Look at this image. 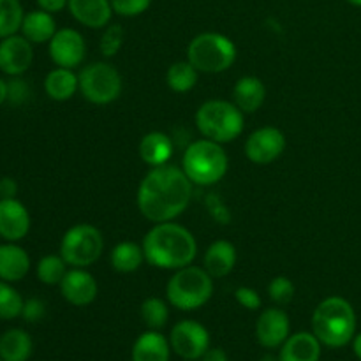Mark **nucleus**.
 Segmentation results:
<instances>
[{
  "mask_svg": "<svg viewBox=\"0 0 361 361\" xmlns=\"http://www.w3.org/2000/svg\"><path fill=\"white\" fill-rule=\"evenodd\" d=\"M192 185L189 176L178 166H155L137 187V208L145 219L155 224L175 221L189 207Z\"/></svg>",
  "mask_w": 361,
  "mask_h": 361,
  "instance_id": "1",
  "label": "nucleus"
},
{
  "mask_svg": "<svg viewBox=\"0 0 361 361\" xmlns=\"http://www.w3.org/2000/svg\"><path fill=\"white\" fill-rule=\"evenodd\" d=\"M145 261L159 270H180L194 263L197 242L192 233L176 222H159L145 235Z\"/></svg>",
  "mask_w": 361,
  "mask_h": 361,
  "instance_id": "2",
  "label": "nucleus"
},
{
  "mask_svg": "<svg viewBox=\"0 0 361 361\" xmlns=\"http://www.w3.org/2000/svg\"><path fill=\"white\" fill-rule=\"evenodd\" d=\"M312 334L326 348L351 344L356 335V312L342 296H328L312 314Z\"/></svg>",
  "mask_w": 361,
  "mask_h": 361,
  "instance_id": "3",
  "label": "nucleus"
},
{
  "mask_svg": "<svg viewBox=\"0 0 361 361\" xmlns=\"http://www.w3.org/2000/svg\"><path fill=\"white\" fill-rule=\"evenodd\" d=\"M228 168L229 159L222 145L207 137L192 141L183 152L182 169L194 185H215L224 178Z\"/></svg>",
  "mask_w": 361,
  "mask_h": 361,
  "instance_id": "4",
  "label": "nucleus"
},
{
  "mask_svg": "<svg viewBox=\"0 0 361 361\" xmlns=\"http://www.w3.org/2000/svg\"><path fill=\"white\" fill-rule=\"evenodd\" d=\"M214 295V277L203 267L189 264L175 270L166 284V298L175 309L190 312L207 305Z\"/></svg>",
  "mask_w": 361,
  "mask_h": 361,
  "instance_id": "5",
  "label": "nucleus"
},
{
  "mask_svg": "<svg viewBox=\"0 0 361 361\" xmlns=\"http://www.w3.org/2000/svg\"><path fill=\"white\" fill-rule=\"evenodd\" d=\"M196 127L207 140L226 145L235 141L243 133L245 118L235 102L210 99L197 108Z\"/></svg>",
  "mask_w": 361,
  "mask_h": 361,
  "instance_id": "6",
  "label": "nucleus"
},
{
  "mask_svg": "<svg viewBox=\"0 0 361 361\" xmlns=\"http://www.w3.org/2000/svg\"><path fill=\"white\" fill-rule=\"evenodd\" d=\"M236 55L235 42L219 32H203L187 46V60L204 74L224 73L235 63Z\"/></svg>",
  "mask_w": 361,
  "mask_h": 361,
  "instance_id": "7",
  "label": "nucleus"
},
{
  "mask_svg": "<svg viewBox=\"0 0 361 361\" xmlns=\"http://www.w3.org/2000/svg\"><path fill=\"white\" fill-rule=\"evenodd\" d=\"M104 238L92 224H76L66 231L60 242V256L71 268H88L102 256Z\"/></svg>",
  "mask_w": 361,
  "mask_h": 361,
  "instance_id": "8",
  "label": "nucleus"
},
{
  "mask_svg": "<svg viewBox=\"0 0 361 361\" xmlns=\"http://www.w3.org/2000/svg\"><path fill=\"white\" fill-rule=\"evenodd\" d=\"M78 80H80L81 95L92 104H109V102H115L122 94V76L111 63H88L78 74Z\"/></svg>",
  "mask_w": 361,
  "mask_h": 361,
  "instance_id": "9",
  "label": "nucleus"
},
{
  "mask_svg": "<svg viewBox=\"0 0 361 361\" xmlns=\"http://www.w3.org/2000/svg\"><path fill=\"white\" fill-rule=\"evenodd\" d=\"M169 344L182 360L197 361L210 349V334L197 321L183 319L171 328Z\"/></svg>",
  "mask_w": 361,
  "mask_h": 361,
  "instance_id": "10",
  "label": "nucleus"
},
{
  "mask_svg": "<svg viewBox=\"0 0 361 361\" xmlns=\"http://www.w3.org/2000/svg\"><path fill=\"white\" fill-rule=\"evenodd\" d=\"M243 150L254 164H270L284 154L286 136L277 127H261L247 137Z\"/></svg>",
  "mask_w": 361,
  "mask_h": 361,
  "instance_id": "11",
  "label": "nucleus"
},
{
  "mask_svg": "<svg viewBox=\"0 0 361 361\" xmlns=\"http://www.w3.org/2000/svg\"><path fill=\"white\" fill-rule=\"evenodd\" d=\"M49 44V59L53 60L56 67H67L74 69L80 67L85 60L87 44H85L83 35L74 28H60L53 35Z\"/></svg>",
  "mask_w": 361,
  "mask_h": 361,
  "instance_id": "12",
  "label": "nucleus"
},
{
  "mask_svg": "<svg viewBox=\"0 0 361 361\" xmlns=\"http://www.w3.org/2000/svg\"><path fill=\"white\" fill-rule=\"evenodd\" d=\"M289 317L281 307H270L259 314L256 323V338L264 349H277L291 334Z\"/></svg>",
  "mask_w": 361,
  "mask_h": 361,
  "instance_id": "13",
  "label": "nucleus"
},
{
  "mask_svg": "<svg viewBox=\"0 0 361 361\" xmlns=\"http://www.w3.org/2000/svg\"><path fill=\"white\" fill-rule=\"evenodd\" d=\"M60 293L71 305L87 307L97 298L99 286L87 268H71L60 282Z\"/></svg>",
  "mask_w": 361,
  "mask_h": 361,
  "instance_id": "14",
  "label": "nucleus"
},
{
  "mask_svg": "<svg viewBox=\"0 0 361 361\" xmlns=\"http://www.w3.org/2000/svg\"><path fill=\"white\" fill-rule=\"evenodd\" d=\"M34 62L32 42L23 35H9L0 41V71L9 76H21Z\"/></svg>",
  "mask_w": 361,
  "mask_h": 361,
  "instance_id": "15",
  "label": "nucleus"
},
{
  "mask_svg": "<svg viewBox=\"0 0 361 361\" xmlns=\"http://www.w3.org/2000/svg\"><path fill=\"white\" fill-rule=\"evenodd\" d=\"M30 231V215L23 203L13 200H0V236L7 242H20Z\"/></svg>",
  "mask_w": 361,
  "mask_h": 361,
  "instance_id": "16",
  "label": "nucleus"
},
{
  "mask_svg": "<svg viewBox=\"0 0 361 361\" xmlns=\"http://www.w3.org/2000/svg\"><path fill=\"white\" fill-rule=\"evenodd\" d=\"M69 13L88 28H104L111 21V0H69Z\"/></svg>",
  "mask_w": 361,
  "mask_h": 361,
  "instance_id": "17",
  "label": "nucleus"
},
{
  "mask_svg": "<svg viewBox=\"0 0 361 361\" xmlns=\"http://www.w3.org/2000/svg\"><path fill=\"white\" fill-rule=\"evenodd\" d=\"M321 348L323 344L312 331H298L281 345L279 361H319Z\"/></svg>",
  "mask_w": 361,
  "mask_h": 361,
  "instance_id": "18",
  "label": "nucleus"
},
{
  "mask_svg": "<svg viewBox=\"0 0 361 361\" xmlns=\"http://www.w3.org/2000/svg\"><path fill=\"white\" fill-rule=\"evenodd\" d=\"M171 344L159 330H148L134 341L130 360L133 361H169Z\"/></svg>",
  "mask_w": 361,
  "mask_h": 361,
  "instance_id": "19",
  "label": "nucleus"
},
{
  "mask_svg": "<svg viewBox=\"0 0 361 361\" xmlns=\"http://www.w3.org/2000/svg\"><path fill=\"white\" fill-rule=\"evenodd\" d=\"M137 152H140V157L145 164L155 168V166L168 164L169 159L173 157V152H175V145L166 133L152 130L141 137Z\"/></svg>",
  "mask_w": 361,
  "mask_h": 361,
  "instance_id": "20",
  "label": "nucleus"
},
{
  "mask_svg": "<svg viewBox=\"0 0 361 361\" xmlns=\"http://www.w3.org/2000/svg\"><path fill=\"white\" fill-rule=\"evenodd\" d=\"M236 249L228 240H217L207 249L203 257V268L214 279H224L236 264Z\"/></svg>",
  "mask_w": 361,
  "mask_h": 361,
  "instance_id": "21",
  "label": "nucleus"
},
{
  "mask_svg": "<svg viewBox=\"0 0 361 361\" xmlns=\"http://www.w3.org/2000/svg\"><path fill=\"white\" fill-rule=\"evenodd\" d=\"M267 99V87L257 76H243L233 87V102L243 113H256Z\"/></svg>",
  "mask_w": 361,
  "mask_h": 361,
  "instance_id": "22",
  "label": "nucleus"
},
{
  "mask_svg": "<svg viewBox=\"0 0 361 361\" xmlns=\"http://www.w3.org/2000/svg\"><path fill=\"white\" fill-rule=\"evenodd\" d=\"M28 270H30V257L27 250L14 245L13 242L0 245V281L18 282L25 279Z\"/></svg>",
  "mask_w": 361,
  "mask_h": 361,
  "instance_id": "23",
  "label": "nucleus"
},
{
  "mask_svg": "<svg viewBox=\"0 0 361 361\" xmlns=\"http://www.w3.org/2000/svg\"><path fill=\"white\" fill-rule=\"evenodd\" d=\"M56 34V21L51 13L46 11H32L27 13L21 23V35L27 37L32 44H42V42L51 41Z\"/></svg>",
  "mask_w": 361,
  "mask_h": 361,
  "instance_id": "24",
  "label": "nucleus"
},
{
  "mask_svg": "<svg viewBox=\"0 0 361 361\" xmlns=\"http://www.w3.org/2000/svg\"><path fill=\"white\" fill-rule=\"evenodd\" d=\"M44 90L53 101H69L78 90H80V80L73 69L67 67H56L49 71L44 80Z\"/></svg>",
  "mask_w": 361,
  "mask_h": 361,
  "instance_id": "25",
  "label": "nucleus"
},
{
  "mask_svg": "<svg viewBox=\"0 0 361 361\" xmlns=\"http://www.w3.org/2000/svg\"><path fill=\"white\" fill-rule=\"evenodd\" d=\"M32 351L34 342L25 330L13 328L0 335V358L4 361H28Z\"/></svg>",
  "mask_w": 361,
  "mask_h": 361,
  "instance_id": "26",
  "label": "nucleus"
},
{
  "mask_svg": "<svg viewBox=\"0 0 361 361\" xmlns=\"http://www.w3.org/2000/svg\"><path fill=\"white\" fill-rule=\"evenodd\" d=\"M145 261L143 247L137 245L136 242H120L113 247L109 263L111 268L118 274H133L140 270Z\"/></svg>",
  "mask_w": 361,
  "mask_h": 361,
  "instance_id": "27",
  "label": "nucleus"
},
{
  "mask_svg": "<svg viewBox=\"0 0 361 361\" xmlns=\"http://www.w3.org/2000/svg\"><path fill=\"white\" fill-rule=\"evenodd\" d=\"M197 74H200V71L189 60H180V62H175L168 69L166 83L176 94H185V92H190L196 87Z\"/></svg>",
  "mask_w": 361,
  "mask_h": 361,
  "instance_id": "28",
  "label": "nucleus"
},
{
  "mask_svg": "<svg viewBox=\"0 0 361 361\" xmlns=\"http://www.w3.org/2000/svg\"><path fill=\"white\" fill-rule=\"evenodd\" d=\"M140 316L148 330L161 331L169 319L168 303L162 298H157V296H150V298H147L141 303Z\"/></svg>",
  "mask_w": 361,
  "mask_h": 361,
  "instance_id": "29",
  "label": "nucleus"
},
{
  "mask_svg": "<svg viewBox=\"0 0 361 361\" xmlns=\"http://www.w3.org/2000/svg\"><path fill=\"white\" fill-rule=\"evenodd\" d=\"M69 264L66 263L62 256H55V254H49L39 259L37 268H35V274L37 279L46 286H60L62 279L66 277L67 270H69Z\"/></svg>",
  "mask_w": 361,
  "mask_h": 361,
  "instance_id": "30",
  "label": "nucleus"
},
{
  "mask_svg": "<svg viewBox=\"0 0 361 361\" xmlns=\"http://www.w3.org/2000/svg\"><path fill=\"white\" fill-rule=\"evenodd\" d=\"M23 7L20 0H0V39H6L21 30Z\"/></svg>",
  "mask_w": 361,
  "mask_h": 361,
  "instance_id": "31",
  "label": "nucleus"
},
{
  "mask_svg": "<svg viewBox=\"0 0 361 361\" xmlns=\"http://www.w3.org/2000/svg\"><path fill=\"white\" fill-rule=\"evenodd\" d=\"M23 303L21 295L13 286H9V282L0 281V319L9 321L20 317Z\"/></svg>",
  "mask_w": 361,
  "mask_h": 361,
  "instance_id": "32",
  "label": "nucleus"
},
{
  "mask_svg": "<svg viewBox=\"0 0 361 361\" xmlns=\"http://www.w3.org/2000/svg\"><path fill=\"white\" fill-rule=\"evenodd\" d=\"M123 39H126V30H123L122 25L118 23H109L106 27L104 34H102L101 42H99V48H101V53L109 59V56H115L116 53L122 49Z\"/></svg>",
  "mask_w": 361,
  "mask_h": 361,
  "instance_id": "33",
  "label": "nucleus"
},
{
  "mask_svg": "<svg viewBox=\"0 0 361 361\" xmlns=\"http://www.w3.org/2000/svg\"><path fill=\"white\" fill-rule=\"evenodd\" d=\"M295 293H296L295 284H293L291 279L284 277V275L275 277L274 281L268 284V296H270L271 302L277 303L279 307L291 303L293 298H295Z\"/></svg>",
  "mask_w": 361,
  "mask_h": 361,
  "instance_id": "34",
  "label": "nucleus"
},
{
  "mask_svg": "<svg viewBox=\"0 0 361 361\" xmlns=\"http://www.w3.org/2000/svg\"><path fill=\"white\" fill-rule=\"evenodd\" d=\"M150 4L152 0H111L113 13L126 18L140 16L150 7Z\"/></svg>",
  "mask_w": 361,
  "mask_h": 361,
  "instance_id": "35",
  "label": "nucleus"
},
{
  "mask_svg": "<svg viewBox=\"0 0 361 361\" xmlns=\"http://www.w3.org/2000/svg\"><path fill=\"white\" fill-rule=\"evenodd\" d=\"M28 95H30V88H28L27 81H23L18 76H13V80L7 81V101L11 104H23L28 99Z\"/></svg>",
  "mask_w": 361,
  "mask_h": 361,
  "instance_id": "36",
  "label": "nucleus"
},
{
  "mask_svg": "<svg viewBox=\"0 0 361 361\" xmlns=\"http://www.w3.org/2000/svg\"><path fill=\"white\" fill-rule=\"evenodd\" d=\"M235 298H236V302H238L240 305L247 310H259L261 303H263L259 293H257L256 289L249 288V286H242V288L236 289Z\"/></svg>",
  "mask_w": 361,
  "mask_h": 361,
  "instance_id": "37",
  "label": "nucleus"
},
{
  "mask_svg": "<svg viewBox=\"0 0 361 361\" xmlns=\"http://www.w3.org/2000/svg\"><path fill=\"white\" fill-rule=\"evenodd\" d=\"M46 307L39 298H30L23 303V310H21V317L28 323H37L44 317Z\"/></svg>",
  "mask_w": 361,
  "mask_h": 361,
  "instance_id": "38",
  "label": "nucleus"
},
{
  "mask_svg": "<svg viewBox=\"0 0 361 361\" xmlns=\"http://www.w3.org/2000/svg\"><path fill=\"white\" fill-rule=\"evenodd\" d=\"M18 194V183L14 178H0V200H13Z\"/></svg>",
  "mask_w": 361,
  "mask_h": 361,
  "instance_id": "39",
  "label": "nucleus"
},
{
  "mask_svg": "<svg viewBox=\"0 0 361 361\" xmlns=\"http://www.w3.org/2000/svg\"><path fill=\"white\" fill-rule=\"evenodd\" d=\"M39 6V9L46 11V13H60V11H63L67 7V4H69V0H35Z\"/></svg>",
  "mask_w": 361,
  "mask_h": 361,
  "instance_id": "40",
  "label": "nucleus"
},
{
  "mask_svg": "<svg viewBox=\"0 0 361 361\" xmlns=\"http://www.w3.org/2000/svg\"><path fill=\"white\" fill-rule=\"evenodd\" d=\"M200 361H228V355H226L224 349L210 348Z\"/></svg>",
  "mask_w": 361,
  "mask_h": 361,
  "instance_id": "41",
  "label": "nucleus"
},
{
  "mask_svg": "<svg viewBox=\"0 0 361 361\" xmlns=\"http://www.w3.org/2000/svg\"><path fill=\"white\" fill-rule=\"evenodd\" d=\"M353 351L358 356V360H361V334L355 335V338H353Z\"/></svg>",
  "mask_w": 361,
  "mask_h": 361,
  "instance_id": "42",
  "label": "nucleus"
},
{
  "mask_svg": "<svg viewBox=\"0 0 361 361\" xmlns=\"http://www.w3.org/2000/svg\"><path fill=\"white\" fill-rule=\"evenodd\" d=\"M7 101V83L0 78V104Z\"/></svg>",
  "mask_w": 361,
  "mask_h": 361,
  "instance_id": "43",
  "label": "nucleus"
},
{
  "mask_svg": "<svg viewBox=\"0 0 361 361\" xmlns=\"http://www.w3.org/2000/svg\"><path fill=\"white\" fill-rule=\"evenodd\" d=\"M349 4H353V6H356V7H361V0H348Z\"/></svg>",
  "mask_w": 361,
  "mask_h": 361,
  "instance_id": "44",
  "label": "nucleus"
},
{
  "mask_svg": "<svg viewBox=\"0 0 361 361\" xmlns=\"http://www.w3.org/2000/svg\"><path fill=\"white\" fill-rule=\"evenodd\" d=\"M261 361H275L274 358H270V356H267V358H263Z\"/></svg>",
  "mask_w": 361,
  "mask_h": 361,
  "instance_id": "45",
  "label": "nucleus"
},
{
  "mask_svg": "<svg viewBox=\"0 0 361 361\" xmlns=\"http://www.w3.org/2000/svg\"><path fill=\"white\" fill-rule=\"evenodd\" d=\"M0 361H4V360H2V358H0Z\"/></svg>",
  "mask_w": 361,
  "mask_h": 361,
  "instance_id": "46",
  "label": "nucleus"
},
{
  "mask_svg": "<svg viewBox=\"0 0 361 361\" xmlns=\"http://www.w3.org/2000/svg\"><path fill=\"white\" fill-rule=\"evenodd\" d=\"M183 361H185V360H183ZM197 361H200V360H197Z\"/></svg>",
  "mask_w": 361,
  "mask_h": 361,
  "instance_id": "47",
  "label": "nucleus"
}]
</instances>
